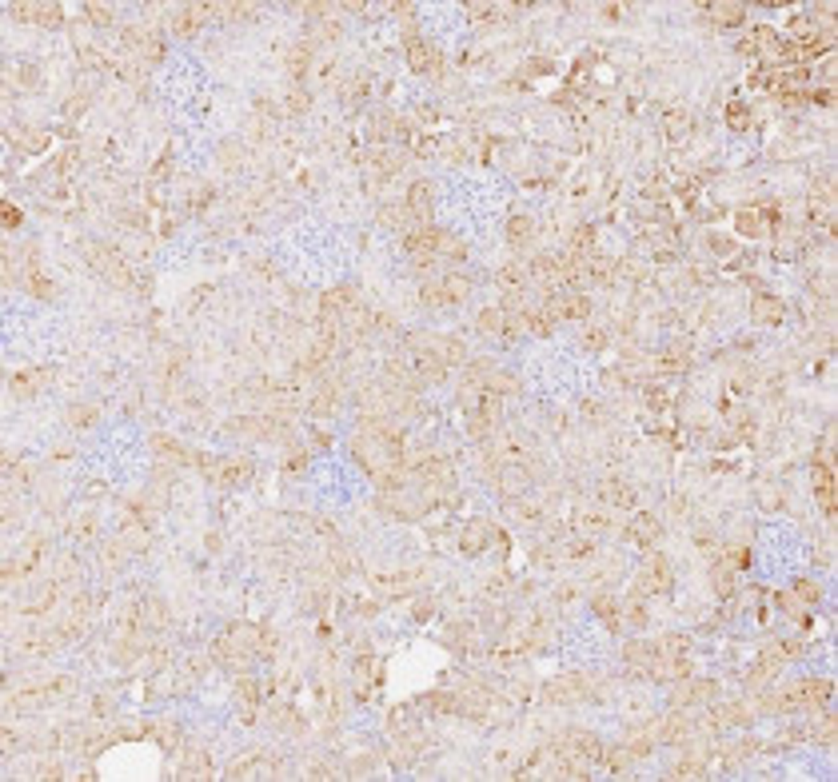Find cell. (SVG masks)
I'll return each instance as SVG.
<instances>
[{"instance_id": "1f68e13d", "label": "cell", "mask_w": 838, "mask_h": 782, "mask_svg": "<svg viewBox=\"0 0 838 782\" xmlns=\"http://www.w3.org/2000/svg\"><path fill=\"white\" fill-rule=\"evenodd\" d=\"M595 611H599V615H603V619H611V627H615V603H607V599H595Z\"/></svg>"}, {"instance_id": "836d02e7", "label": "cell", "mask_w": 838, "mask_h": 782, "mask_svg": "<svg viewBox=\"0 0 838 782\" xmlns=\"http://www.w3.org/2000/svg\"><path fill=\"white\" fill-rule=\"evenodd\" d=\"M607 339H611V332H587V339H583V344H587V348H603V344H607Z\"/></svg>"}, {"instance_id": "d6986e66", "label": "cell", "mask_w": 838, "mask_h": 782, "mask_svg": "<svg viewBox=\"0 0 838 782\" xmlns=\"http://www.w3.org/2000/svg\"><path fill=\"white\" fill-rule=\"evenodd\" d=\"M499 483H503V491H507V495H523L531 479H527V471H519V467H507V471L499 475Z\"/></svg>"}, {"instance_id": "6da1fadb", "label": "cell", "mask_w": 838, "mask_h": 782, "mask_svg": "<svg viewBox=\"0 0 838 782\" xmlns=\"http://www.w3.org/2000/svg\"><path fill=\"white\" fill-rule=\"evenodd\" d=\"M200 467H204V475H208L216 487H244L247 479L256 475L252 460H204Z\"/></svg>"}, {"instance_id": "ffe728a7", "label": "cell", "mask_w": 838, "mask_h": 782, "mask_svg": "<svg viewBox=\"0 0 838 782\" xmlns=\"http://www.w3.org/2000/svg\"><path fill=\"white\" fill-rule=\"evenodd\" d=\"M603 499H607V503H619V507H635V491H631L627 483H607Z\"/></svg>"}, {"instance_id": "4dcf8cb0", "label": "cell", "mask_w": 838, "mask_h": 782, "mask_svg": "<svg viewBox=\"0 0 838 782\" xmlns=\"http://www.w3.org/2000/svg\"><path fill=\"white\" fill-rule=\"evenodd\" d=\"M727 563H730V567H747V563H751V555H747V551H742V547H730Z\"/></svg>"}, {"instance_id": "4fadbf2b", "label": "cell", "mask_w": 838, "mask_h": 782, "mask_svg": "<svg viewBox=\"0 0 838 782\" xmlns=\"http://www.w3.org/2000/svg\"><path fill=\"white\" fill-rule=\"evenodd\" d=\"M742 4H707V16L715 20V25H742Z\"/></svg>"}, {"instance_id": "44dd1931", "label": "cell", "mask_w": 838, "mask_h": 782, "mask_svg": "<svg viewBox=\"0 0 838 782\" xmlns=\"http://www.w3.org/2000/svg\"><path fill=\"white\" fill-rule=\"evenodd\" d=\"M308 56H311L308 44H299V48L288 52V72H292V80H299V76H304V68H308Z\"/></svg>"}, {"instance_id": "52a82bcc", "label": "cell", "mask_w": 838, "mask_h": 782, "mask_svg": "<svg viewBox=\"0 0 838 782\" xmlns=\"http://www.w3.org/2000/svg\"><path fill=\"white\" fill-rule=\"evenodd\" d=\"M88 252H92V260H96L92 268H96V272H104V275L112 280V284H120V287L132 284V272L124 268V260H116V256H112V252H104V248H100V252H96V248H88Z\"/></svg>"}, {"instance_id": "f546056e", "label": "cell", "mask_w": 838, "mask_h": 782, "mask_svg": "<svg viewBox=\"0 0 838 782\" xmlns=\"http://www.w3.org/2000/svg\"><path fill=\"white\" fill-rule=\"evenodd\" d=\"M727 124H730V128H747V108H742V104H730Z\"/></svg>"}, {"instance_id": "74e56055", "label": "cell", "mask_w": 838, "mask_h": 782, "mask_svg": "<svg viewBox=\"0 0 838 782\" xmlns=\"http://www.w3.org/2000/svg\"><path fill=\"white\" fill-rule=\"evenodd\" d=\"M32 292H40V299H49V296H52V284H49V280H32Z\"/></svg>"}, {"instance_id": "30bf717a", "label": "cell", "mask_w": 838, "mask_h": 782, "mask_svg": "<svg viewBox=\"0 0 838 782\" xmlns=\"http://www.w3.org/2000/svg\"><path fill=\"white\" fill-rule=\"evenodd\" d=\"M715 695H718L715 683H687L671 695V703H675V707H690V703H711Z\"/></svg>"}, {"instance_id": "7402d4cb", "label": "cell", "mask_w": 838, "mask_h": 782, "mask_svg": "<svg viewBox=\"0 0 838 782\" xmlns=\"http://www.w3.org/2000/svg\"><path fill=\"white\" fill-rule=\"evenodd\" d=\"M507 240H511L515 248H523V244H527V240H531V220H527V216H519V220L507 223Z\"/></svg>"}, {"instance_id": "5bb4252c", "label": "cell", "mask_w": 838, "mask_h": 782, "mask_svg": "<svg viewBox=\"0 0 838 782\" xmlns=\"http://www.w3.org/2000/svg\"><path fill=\"white\" fill-rule=\"evenodd\" d=\"M407 208L415 216H427L432 211V184H411L407 188Z\"/></svg>"}, {"instance_id": "ba28073f", "label": "cell", "mask_w": 838, "mask_h": 782, "mask_svg": "<svg viewBox=\"0 0 838 782\" xmlns=\"http://www.w3.org/2000/svg\"><path fill=\"white\" fill-rule=\"evenodd\" d=\"M487 539H491V527L483 519H471L468 527H463V535H459V551H463V555H479L483 547H487Z\"/></svg>"}, {"instance_id": "f35d334b", "label": "cell", "mask_w": 838, "mask_h": 782, "mask_svg": "<svg viewBox=\"0 0 838 782\" xmlns=\"http://www.w3.org/2000/svg\"><path fill=\"white\" fill-rule=\"evenodd\" d=\"M4 223H8V228H16V223H20V211H16V208H4Z\"/></svg>"}, {"instance_id": "8992f818", "label": "cell", "mask_w": 838, "mask_h": 782, "mask_svg": "<svg viewBox=\"0 0 838 782\" xmlns=\"http://www.w3.org/2000/svg\"><path fill=\"white\" fill-rule=\"evenodd\" d=\"M771 223H775V211L771 208H742L735 216V228H739L742 236H766Z\"/></svg>"}, {"instance_id": "8fae6325", "label": "cell", "mask_w": 838, "mask_h": 782, "mask_svg": "<svg viewBox=\"0 0 838 782\" xmlns=\"http://www.w3.org/2000/svg\"><path fill=\"white\" fill-rule=\"evenodd\" d=\"M754 320L778 327V323H782V304H778L775 296H754Z\"/></svg>"}, {"instance_id": "d590c367", "label": "cell", "mask_w": 838, "mask_h": 782, "mask_svg": "<svg viewBox=\"0 0 838 782\" xmlns=\"http://www.w3.org/2000/svg\"><path fill=\"white\" fill-rule=\"evenodd\" d=\"M794 591H799L806 603H814V599H818V587H811V583H794Z\"/></svg>"}, {"instance_id": "8d00e7d4", "label": "cell", "mask_w": 838, "mask_h": 782, "mask_svg": "<svg viewBox=\"0 0 838 782\" xmlns=\"http://www.w3.org/2000/svg\"><path fill=\"white\" fill-rule=\"evenodd\" d=\"M811 100L814 104H830V100H834V88H818V92H811Z\"/></svg>"}, {"instance_id": "ac0fdd59", "label": "cell", "mask_w": 838, "mask_h": 782, "mask_svg": "<svg viewBox=\"0 0 838 782\" xmlns=\"http://www.w3.org/2000/svg\"><path fill=\"white\" fill-rule=\"evenodd\" d=\"M444 292H447V299H451V304H463V299H468V292H471V280H468V275H456V272H451V275H444Z\"/></svg>"}, {"instance_id": "277c9868", "label": "cell", "mask_w": 838, "mask_h": 782, "mask_svg": "<svg viewBox=\"0 0 838 782\" xmlns=\"http://www.w3.org/2000/svg\"><path fill=\"white\" fill-rule=\"evenodd\" d=\"M8 8H13V20H25V25H44V28L60 25V4H28V0H16Z\"/></svg>"}, {"instance_id": "603a6c76", "label": "cell", "mask_w": 838, "mask_h": 782, "mask_svg": "<svg viewBox=\"0 0 838 782\" xmlns=\"http://www.w3.org/2000/svg\"><path fill=\"white\" fill-rule=\"evenodd\" d=\"M834 734H838V719L834 715H823L818 726H814V738H818V743H834Z\"/></svg>"}, {"instance_id": "2e32d148", "label": "cell", "mask_w": 838, "mask_h": 782, "mask_svg": "<svg viewBox=\"0 0 838 782\" xmlns=\"http://www.w3.org/2000/svg\"><path fill=\"white\" fill-rule=\"evenodd\" d=\"M475 323H479V332H507V311L503 308H483L479 315H475Z\"/></svg>"}, {"instance_id": "4316f807", "label": "cell", "mask_w": 838, "mask_h": 782, "mask_svg": "<svg viewBox=\"0 0 838 782\" xmlns=\"http://www.w3.org/2000/svg\"><path fill=\"white\" fill-rule=\"evenodd\" d=\"M687 367V351H666L663 356V372H683Z\"/></svg>"}, {"instance_id": "e575fe53", "label": "cell", "mask_w": 838, "mask_h": 782, "mask_svg": "<svg viewBox=\"0 0 838 782\" xmlns=\"http://www.w3.org/2000/svg\"><path fill=\"white\" fill-rule=\"evenodd\" d=\"M627 619H631V623H647V607H643L639 599H635V603L627 607Z\"/></svg>"}, {"instance_id": "9a60e30c", "label": "cell", "mask_w": 838, "mask_h": 782, "mask_svg": "<svg viewBox=\"0 0 838 782\" xmlns=\"http://www.w3.org/2000/svg\"><path fill=\"white\" fill-rule=\"evenodd\" d=\"M655 643H627V663L631 667H643V675H647V667L655 663Z\"/></svg>"}, {"instance_id": "3957f363", "label": "cell", "mask_w": 838, "mask_h": 782, "mask_svg": "<svg viewBox=\"0 0 838 782\" xmlns=\"http://www.w3.org/2000/svg\"><path fill=\"white\" fill-rule=\"evenodd\" d=\"M811 483H814V495L823 503L826 515H838V491H834V471H830V463L826 460H814L811 467Z\"/></svg>"}, {"instance_id": "7a4b0ae2", "label": "cell", "mask_w": 838, "mask_h": 782, "mask_svg": "<svg viewBox=\"0 0 838 782\" xmlns=\"http://www.w3.org/2000/svg\"><path fill=\"white\" fill-rule=\"evenodd\" d=\"M671 563H666L663 555H651L647 559V567L639 571V583H635V591L639 595H663V591H671Z\"/></svg>"}, {"instance_id": "9c48e42d", "label": "cell", "mask_w": 838, "mask_h": 782, "mask_svg": "<svg viewBox=\"0 0 838 782\" xmlns=\"http://www.w3.org/2000/svg\"><path fill=\"white\" fill-rule=\"evenodd\" d=\"M587 695V686L575 679V675H567V679H555V683H547V698L551 703H579V698Z\"/></svg>"}, {"instance_id": "7c38bea8", "label": "cell", "mask_w": 838, "mask_h": 782, "mask_svg": "<svg viewBox=\"0 0 838 782\" xmlns=\"http://www.w3.org/2000/svg\"><path fill=\"white\" fill-rule=\"evenodd\" d=\"M635 758L639 755H635L631 746H611V750H603V762L615 770V774H627V770L635 767Z\"/></svg>"}, {"instance_id": "d4e9b609", "label": "cell", "mask_w": 838, "mask_h": 782, "mask_svg": "<svg viewBox=\"0 0 838 782\" xmlns=\"http://www.w3.org/2000/svg\"><path fill=\"white\" fill-rule=\"evenodd\" d=\"M32 384H40V375L25 372V375H16V379H13V391H16V396H32Z\"/></svg>"}, {"instance_id": "5b68a950", "label": "cell", "mask_w": 838, "mask_h": 782, "mask_svg": "<svg viewBox=\"0 0 838 782\" xmlns=\"http://www.w3.org/2000/svg\"><path fill=\"white\" fill-rule=\"evenodd\" d=\"M407 64H411V72L435 76L439 68H444V56H439L427 40H411V44H407Z\"/></svg>"}, {"instance_id": "cb8c5ba5", "label": "cell", "mask_w": 838, "mask_h": 782, "mask_svg": "<svg viewBox=\"0 0 838 782\" xmlns=\"http://www.w3.org/2000/svg\"><path fill=\"white\" fill-rule=\"evenodd\" d=\"M423 304H427V308H447L451 299H447L444 284H427V287H423Z\"/></svg>"}, {"instance_id": "484cf974", "label": "cell", "mask_w": 838, "mask_h": 782, "mask_svg": "<svg viewBox=\"0 0 838 782\" xmlns=\"http://www.w3.org/2000/svg\"><path fill=\"white\" fill-rule=\"evenodd\" d=\"M68 419H72L76 427H92V419H96V408H72V411H68Z\"/></svg>"}, {"instance_id": "83f0119b", "label": "cell", "mask_w": 838, "mask_h": 782, "mask_svg": "<svg viewBox=\"0 0 838 782\" xmlns=\"http://www.w3.org/2000/svg\"><path fill=\"white\" fill-rule=\"evenodd\" d=\"M88 8V20H96V25H112V8L108 4H84Z\"/></svg>"}, {"instance_id": "d6a6232c", "label": "cell", "mask_w": 838, "mask_h": 782, "mask_svg": "<svg viewBox=\"0 0 838 782\" xmlns=\"http://www.w3.org/2000/svg\"><path fill=\"white\" fill-rule=\"evenodd\" d=\"M730 587H735V583H730V571H715V591H718V595H730Z\"/></svg>"}, {"instance_id": "e0dca14e", "label": "cell", "mask_w": 838, "mask_h": 782, "mask_svg": "<svg viewBox=\"0 0 838 782\" xmlns=\"http://www.w3.org/2000/svg\"><path fill=\"white\" fill-rule=\"evenodd\" d=\"M666 132H671V140H683V136H690V112H687V108L666 112Z\"/></svg>"}, {"instance_id": "f1b7e54d", "label": "cell", "mask_w": 838, "mask_h": 782, "mask_svg": "<svg viewBox=\"0 0 838 782\" xmlns=\"http://www.w3.org/2000/svg\"><path fill=\"white\" fill-rule=\"evenodd\" d=\"M635 535H639V539H655V535H659V523H655L651 515H643V519L635 523Z\"/></svg>"}]
</instances>
